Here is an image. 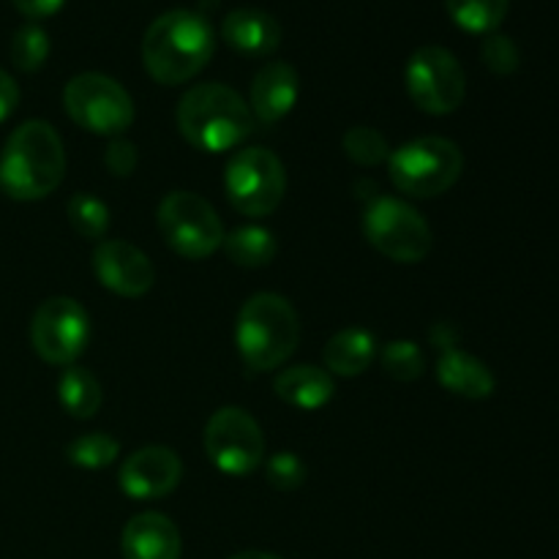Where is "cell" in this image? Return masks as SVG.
<instances>
[{
	"label": "cell",
	"mask_w": 559,
	"mask_h": 559,
	"mask_svg": "<svg viewBox=\"0 0 559 559\" xmlns=\"http://www.w3.org/2000/svg\"><path fill=\"white\" fill-rule=\"evenodd\" d=\"M213 27L200 11L173 9L156 16L142 38V63L158 85H183L211 63Z\"/></svg>",
	"instance_id": "6da1fadb"
},
{
	"label": "cell",
	"mask_w": 559,
	"mask_h": 559,
	"mask_svg": "<svg viewBox=\"0 0 559 559\" xmlns=\"http://www.w3.org/2000/svg\"><path fill=\"white\" fill-rule=\"evenodd\" d=\"M66 175L63 140L47 120H27L14 129L0 153V191L16 202L52 194Z\"/></svg>",
	"instance_id": "7a4b0ae2"
},
{
	"label": "cell",
	"mask_w": 559,
	"mask_h": 559,
	"mask_svg": "<svg viewBox=\"0 0 559 559\" xmlns=\"http://www.w3.org/2000/svg\"><path fill=\"white\" fill-rule=\"evenodd\" d=\"M175 118L183 140L202 153L233 151L254 131L249 102L224 82H205L186 91Z\"/></svg>",
	"instance_id": "3957f363"
},
{
	"label": "cell",
	"mask_w": 559,
	"mask_h": 559,
	"mask_svg": "<svg viewBox=\"0 0 559 559\" xmlns=\"http://www.w3.org/2000/svg\"><path fill=\"white\" fill-rule=\"evenodd\" d=\"M300 342V320L284 295L257 293L240 306L235 344L251 371H273L287 364Z\"/></svg>",
	"instance_id": "277c9868"
},
{
	"label": "cell",
	"mask_w": 559,
	"mask_h": 559,
	"mask_svg": "<svg viewBox=\"0 0 559 559\" xmlns=\"http://www.w3.org/2000/svg\"><path fill=\"white\" fill-rule=\"evenodd\" d=\"M464 156L456 142L445 136H420L391 151L388 173L402 194L429 200L445 194L462 178Z\"/></svg>",
	"instance_id": "5b68a950"
},
{
	"label": "cell",
	"mask_w": 559,
	"mask_h": 559,
	"mask_svg": "<svg viewBox=\"0 0 559 559\" xmlns=\"http://www.w3.org/2000/svg\"><path fill=\"white\" fill-rule=\"evenodd\" d=\"M63 107L80 129L96 136H123L134 123V102L118 80L98 71H85L66 82Z\"/></svg>",
	"instance_id": "8992f818"
},
{
	"label": "cell",
	"mask_w": 559,
	"mask_h": 559,
	"mask_svg": "<svg viewBox=\"0 0 559 559\" xmlns=\"http://www.w3.org/2000/svg\"><path fill=\"white\" fill-rule=\"evenodd\" d=\"M364 235L382 257L415 265L429 257L435 238L426 218L396 197H377L364 213Z\"/></svg>",
	"instance_id": "52a82bcc"
},
{
	"label": "cell",
	"mask_w": 559,
	"mask_h": 559,
	"mask_svg": "<svg viewBox=\"0 0 559 559\" xmlns=\"http://www.w3.org/2000/svg\"><path fill=\"white\" fill-rule=\"evenodd\" d=\"M224 186L235 211L249 218H265L282 205L287 173L282 158L267 147H246L229 158Z\"/></svg>",
	"instance_id": "ba28073f"
},
{
	"label": "cell",
	"mask_w": 559,
	"mask_h": 559,
	"mask_svg": "<svg viewBox=\"0 0 559 559\" xmlns=\"http://www.w3.org/2000/svg\"><path fill=\"white\" fill-rule=\"evenodd\" d=\"M158 229L169 249L183 260H205L224 243L216 207L194 191H173L158 205Z\"/></svg>",
	"instance_id": "9c48e42d"
},
{
	"label": "cell",
	"mask_w": 559,
	"mask_h": 559,
	"mask_svg": "<svg viewBox=\"0 0 559 559\" xmlns=\"http://www.w3.org/2000/svg\"><path fill=\"white\" fill-rule=\"evenodd\" d=\"M404 85L415 107L426 115H451L467 96V76L451 49L426 44L415 49L404 69Z\"/></svg>",
	"instance_id": "30bf717a"
},
{
	"label": "cell",
	"mask_w": 559,
	"mask_h": 559,
	"mask_svg": "<svg viewBox=\"0 0 559 559\" xmlns=\"http://www.w3.org/2000/svg\"><path fill=\"white\" fill-rule=\"evenodd\" d=\"M205 453L218 473L246 478L262 464L265 437L246 409L222 407L205 426Z\"/></svg>",
	"instance_id": "8fae6325"
},
{
	"label": "cell",
	"mask_w": 559,
	"mask_h": 559,
	"mask_svg": "<svg viewBox=\"0 0 559 559\" xmlns=\"http://www.w3.org/2000/svg\"><path fill=\"white\" fill-rule=\"evenodd\" d=\"M91 338V317L74 298H49L31 322V344L41 360L52 366H74Z\"/></svg>",
	"instance_id": "7c38bea8"
},
{
	"label": "cell",
	"mask_w": 559,
	"mask_h": 559,
	"mask_svg": "<svg viewBox=\"0 0 559 559\" xmlns=\"http://www.w3.org/2000/svg\"><path fill=\"white\" fill-rule=\"evenodd\" d=\"M183 478V462L173 448L147 445L131 453L118 475L120 491L136 502L162 500L173 495Z\"/></svg>",
	"instance_id": "4fadbf2b"
},
{
	"label": "cell",
	"mask_w": 559,
	"mask_h": 559,
	"mask_svg": "<svg viewBox=\"0 0 559 559\" xmlns=\"http://www.w3.org/2000/svg\"><path fill=\"white\" fill-rule=\"evenodd\" d=\"M93 271L102 287L123 298H142L156 282V271L145 251L126 240H102L93 251Z\"/></svg>",
	"instance_id": "5bb4252c"
},
{
	"label": "cell",
	"mask_w": 559,
	"mask_h": 559,
	"mask_svg": "<svg viewBox=\"0 0 559 559\" xmlns=\"http://www.w3.org/2000/svg\"><path fill=\"white\" fill-rule=\"evenodd\" d=\"M298 93L300 80L293 66L284 63V60L265 63L257 71L254 80H251V115H254V120H260L265 126L278 123V120H284L293 112L295 102H298Z\"/></svg>",
	"instance_id": "9a60e30c"
},
{
	"label": "cell",
	"mask_w": 559,
	"mask_h": 559,
	"mask_svg": "<svg viewBox=\"0 0 559 559\" xmlns=\"http://www.w3.org/2000/svg\"><path fill=\"white\" fill-rule=\"evenodd\" d=\"M123 559H180L183 544L175 522L164 513H136L120 538Z\"/></svg>",
	"instance_id": "2e32d148"
},
{
	"label": "cell",
	"mask_w": 559,
	"mask_h": 559,
	"mask_svg": "<svg viewBox=\"0 0 559 559\" xmlns=\"http://www.w3.org/2000/svg\"><path fill=\"white\" fill-rule=\"evenodd\" d=\"M222 36L235 52L249 55V58H262V55H271L278 49V44H282V25L265 9L240 5V9H233L224 16Z\"/></svg>",
	"instance_id": "e0dca14e"
},
{
	"label": "cell",
	"mask_w": 559,
	"mask_h": 559,
	"mask_svg": "<svg viewBox=\"0 0 559 559\" xmlns=\"http://www.w3.org/2000/svg\"><path fill=\"white\" fill-rule=\"evenodd\" d=\"M437 380L448 393L462 399H489L497 388L489 366L459 347L442 349L437 360Z\"/></svg>",
	"instance_id": "ac0fdd59"
},
{
	"label": "cell",
	"mask_w": 559,
	"mask_h": 559,
	"mask_svg": "<svg viewBox=\"0 0 559 559\" xmlns=\"http://www.w3.org/2000/svg\"><path fill=\"white\" fill-rule=\"evenodd\" d=\"M273 388H276V396L282 399L284 404H289V407L295 409H306V413L325 407L333 399V391H336L333 377L328 374L325 369L311 364L284 369L282 374L276 377V382H273Z\"/></svg>",
	"instance_id": "d6986e66"
},
{
	"label": "cell",
	"mask_w": 559,
	"mask_h": 559,
	"mask_svg": "<svg viewBox=\"0 0 559 559\" xmlns=\"http://www.w3.org/2000/svg\"><path fill=\"white\" fill-rule=\"evenodd\" d=\"M377 358V338L364 328H344L328 338L322 349L328 374L338 377H358L374 364Z\"/></svg>",
	"instance_id": "ffe728a7"
},
{
	"label": "cell",
	"mask_w": 559,
	"mask_h": 559,
	"mask_svg": "<svg viewBox=\"0 0 559 559\" xmlns=\"http://www.w3.org/2000/svg\"><path fill=\"white\" fill-rule=\"evenodd\" d=\"M58 402L71 418L91 420L102 409L104 393L96 377L82 366H66L58 380Z\"/></svg>",
	"instance_id": "44dd1931"
},
{
	"label": "cell",
	"mask_w": 559,
	"mask_h": 559,
	"mask_svg": "<svg viewBox=\"0 0 559 559\" xmlns=\"http://www.w3.org/2000/svg\"><path fill=\"white\" fill-rule=\"evenodd\" d=\"M224 251H227L229 260L240 267H265L271 265L273 257H276L278 243L273 238L271 229L265 227H238L235 233L224 235Z\"/></svg>",
	"instance_id": "7402d4cb"
},
{
	"label": "cell",
	"mask_w": 559,
	"mask_h": 559,
	"mask_svg": "<svg viewBox=\"0 0 559 559\" xmlns=\"http://www.w3.org/2000/svg\"><path fill=\"white\" fill-rule=\"evenodd\" d=\"M445 9L462 31L489 36L506 22L511 0H445Z\"/></svg>",
	"instance_id": "603a6c76"
},
{
	"label": "cell",
	"mask_w": 559,
	"mask_h": 559,
	"mask_svg": "<svg viewBox=\"0 0 559 559\" xmlns=\"http://www.w3.org/2000/svg\"><path fill=\"white\" fill-rule=\"evenodd\" d=\"M66 213H69V222L76 235H82V238L87 240H104V235H107L109 229L107 202H102L98 197L82 191V194L71 197Z\"/></svg>",
	"instance_id": "cb8c5ba5"
},
{
	"label": "cell",
	"mask_w": 559,
	"mask_h": 559,
	"mask_svg": "<svg viewBox=\"0 0 559 559\" xmlns=\"http://www.w3.org/2000/svg\"><path fill=\"white\" fill-rule=\"evenodd\" d=\"M49 58V36L41 25L27 22L11 36V63L25 74L41 69Z\"/></svg>",
	"instance_id": "d4e9b609"
},
{
	"label": "cell",
	"mask_w": 559,
	"mask_h": 559,
	"mask_svg": "<svg viewBox=\"0 0 559 559\" xmlns=\"http://www.w3.org/2000/svg\"><path fill=\"white\" fill-rule=\"evenodd\" d=\"M69 462L82 469H104L120 456V442L104 431H91V435L76 437L69 445Z\"/></svg>",
	"instance_id": "484cf974"
},
{
	"label": "cell",
	"mask_w": 559,
	"mask_h": 559,
	"mask_svg": "<svg viewBox=\"0 0 559 559\" xmlns=\"http://www.w3.org/2000/svg\"><path fill=\"white\" fill-rule=\"evenodd\" d=\"M380 360L385 374L393 377L396 382H415L426 371L424 349L415 342H404V338L385 344L380 353Z\"/></svg>",
	"instance_id": "4316f807"
},
{
	"label": "cell",
	"mask_w": 559,
	"mask_h": 559,
	"mask_svg": "<svg viewBox=\"0 0 559 559\" xmlns=\"http://www.w3.org/2000/svg\"><path fill=\"white\" fill-rule=\"evenodd\" d=\"M344 153L360 167H377V164L391 158V145L385 136L371 126H353L342 140Z\"/></svg>",
	"instance_id": "83f0119b"
},
{
	"label": "cell",
	"mask_w": 559,
	"mask_h": 559,
	"mask_svg": "<svg viewBox=\"0 0 559 559\" xmlns=\"http://www.w3.org/2000/svg\"><path fill=\"white\" fill-rule=\"evenodd\" d=\"M480 58H484L486 69L497 76H508L519 69L522 55H519L516 41L506 33H489L480 44Z\"/></svg>",
	"instance_id": "f1b7e54d"
},
{
	"label": "cell",
	"mask_w": 559,
	"mask_h": 559,
	"mask_svg": "<svg viewBox=\"0 0 559 559\" xmlns=\"http://www.w3.org/2000/svg\"><path fill=\"white\" fill-rule=\"evenodd\" d=\"M265 478L273 489L278 491H295L304 486L306 480V464L300 462L298 453L293 451H278L267 459L265 464Z\"/></svg>",
	"instance_id": "f546056e"
},
{
	"label": "cell",
	"mask_w": 559,
	"mask_h": 559,
	"mask_svg": "<svg viewBox=\"0 0 559 559\" xmlns=\"http://www.w3.org/2000/svg\"><path fill=\"white\" fill-rule=\"evenodd\" d=\"M136 162H140V153H136L134 142H129L126 136L109 140L107 153H104V164H107V169L115 178H129L136 169Z\"/></svg>",
	"instance_id": "4dcf8cb0"
},
{
	"label": "cell",
	"mask_w": 559,
	"mask_h": 559,
	"mask_svg": "<svg viewBox=\"0 0 559 559\" xmlns=\"http://www.w3.org/2000/svg\"><path fill=\"white\" fill-rule=\"evenodd\" d=\"M11 3L27 20H47V16L58 14L63 9L66 0H11Z\"/></svg>",
	"instance_id": "1f68e13d"
},
{
	"label": "cell",
	"mask_w": 559,
	"mask_h": 559,
	"mask_svg": "<svg viewBox=\"0 0 559 559\" xmlns=\"http://www.w3.org/2000/svg\"><path fill=\"white\" fill-rule=\"evenodd\" d=\"M16 104H20V87H16L14 76H11L9 71L0 69V123H3L5 118H11Z\"/></svg>",
	"instance_id": "d6a6232c"
},
{
	"label": "cell",
	"mask_w": 559,
	"mask_h": 559,
	"mask_svg": "<svg viewBox=\"0 0 559 559\" xmlns=\"http://www.w3.org/2000/svg\"><path fill=\"white\" fill-rule=\"evenodd\" d=\"M229 559H282V557L271 555V551H240V555H235Z\"/></svg>",
	"instance_id": "836d02e7"
}]
</instances>
